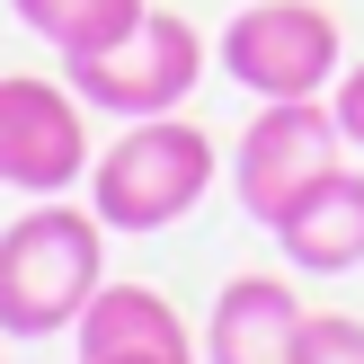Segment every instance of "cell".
<instances>
[{
  "instance_id": "cell-1",
  "label": "cell",
  "mask_w": 364,
  "mask_h": 364,
  "mask_svg": "<svg viewBox=\"0 0 364 364\" xmlns=\"http://www.w3.org/2000/svg\"><path fill=\"white\" fill-rule=\"evenodd\" d=\"M98 284H107V223H98V205L36 196L0 231V338L36 347V338L80 329Z\"/></svg>"
},
{
  "instance_id": "cell-2",
  "label": "cell",
  "mask_w": 364,
  "mask_h": 364,
  "mask_svg": "<svg viewBox=\"0 0 364 364\" xmlns=\"http://www.w3.org/2000/svg\"><path fill=\"white\" fill-rule=\"evenodd\" d=\"M213 169H223V151H213L205 124L134 116L98 160H89V205H98L107 231H169V223H187V213L205 205Z\"/></svg>"
},
{
  "instance_id": "cell-3",
  "label": "cell",
  "mask_w": 364,
  "mask_h": 364,
  "mask_svg": "<svg viewBox=\"0 0 364 364\" xmlns=\"http://www.w3.org/2000/svg\"><path fill=\"white\" fill-rule=\"evenodd\" d=\"M213 63L249 98H329V80L347 71V36L320 0H249V9H231Z\"/></svg>"
},
{
  "instance_id": "cell-4",
  "label": "cell",
  "mask_w": 364,
  "mask_h": 364,
  "mask_svg": "<svg viewBox=\"0 0 364 364\" xmlns=\"http://www.w3.org/2000/svg\"><path fill=\"white\" fill-rule=\"evenodd\" d=\"M338 151H347V134H338L329 98H258L240 151H231V196H240V213L258 231H276L338 169Z\"/></svg>"
},
{
  "instance_id": "cell-5",
  "label": "cell",
  "mask_w": 364,
  "mask_h": 364,
  "mask_svg": "<svg viewBox=\"0 0 364 364\" xmlns=\"http://www.w3.org/2000/svg\"><path fill=\"white\" fill-rule=\"evenodd\" d=\"M63 80L80 89L89 107L124 116V124H134V116H178V107H187V89L205 80V36H196L178 9H151L124 45L63 63Z\"/></svg>"
},
{
  "instance_id": "cell-6",
  "label": "cell",
  "mask_w": 364,
  "mask_h": 364,
  "mask_svg": "<svg viewBox=\"0 0 364 364\" xmlns=\"http://www.w3.org/2000/svg\"><path fill=\"white\" fill-rule=\"evenodd\" d=\"M89 98L71 80L9 71L0 80V187L18 196H71L89 178Z\"/></svg>"
},
{
  "instance_id": "cell-7",
  "label": "cell",
  "mask_w": 364,
  "mask_h": 364,
  "mask_svg": "<svg viewBox=\"0 0 364 364\" xmlns=\"http://www.w3.org/2000/svg\"><path fill=\"white\" fill-rule=\"evenodd\" d=\"M302 294L284 276H231L205 320V364H302Z\"/></svg>"
},
{
  "instance_id": "cell-8",
  "label": "cell",
  "mask_w": 364,
  "mask_h": 364,
  "mask_svg": "<svg viewBox=\"0 0 364 364\" xmlns=\"http://www.w3.org/2000/svg\"><path fill=\"white\" fill-rule=\"evenodd\" d=\"M80 364H196V338L151 284H98V302L71 329Z\"/></svg>"
},
{
  "instance_id": "cell-9",
  "label": "cell",
  "mask_w": 364,
  "mask_h": 364,
  "mask_svg": "<svg viewBox=\"0 0 364 364\" xmlns=\"http://www.w3.org/2000/svg\"><path fill=\"white\" fill-rule=\"evenodd\" d=\"M276 249H284L294 276H355L364 267V169L338 160V169L276 223Z\"/></svg>"
},
{
  "instance_id": "cell-10",
  "label": "cell",
  "mask_w": 364,
  "mask_h": 364,
  "mask_svg": "<svg viewBox=\"0 0 364 364\" xmlns=\"http://www.w3.org/2000/svg\"><path fill=\"white\" fill-rule=\"evenodd\" d=\"M9 18H18L27 36H45L63 63H80V53L124 45V36L151 18V0H9Z\"/></svg>"
},
{
  "instance_id": "cell-11",
  "label": "cell",
  "mask_w": 364,
  "mask_h": 364,
  "mask_svg": "<svg viewBox=\"0 0 364 364\" xmlns=\"http://www.w3.org/2000/svg\"><path fill=\"white\" fill-rule=\"evenodd\" d=\"M302 364H364V320L311 311V329H302Z\"/></svg>"
},
{
  "instance_id": "cell-12",
  "label": "cell",
  "mask_w": 364,
  "mask_h": 364,
  "mask_svg": "<svg viewBox=\"0 0 364 364\" xmlns=\"http://www.w3.org/2000/svg\"><path fill=\"white\" fill-rule=\"evenodd\" d=\"M329 116H338V134H347V151H364V63H347L329 80Z\"/></svg>"
}]
</instances>
